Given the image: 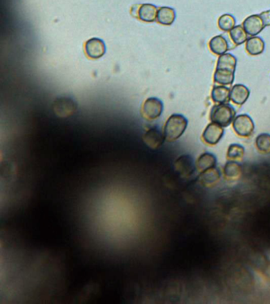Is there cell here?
I'll list each match as a JSON object with an SVG mask.
<instances>
[{
    "mask_svg": "<svg viewBox=\"0 0 270 304\" xmlns=\"http://www.w3.org/2000/svg\"><path fill=\"white\" fill-rule=\"evenodd\" d=\"M188 121L181 114H173L169 117L164 127L165 138L167 141L177 140L185 133Z\"/></svg>",
    "mask_w": 270,
    "mask_h": 304,
    "instance_id": "obj_1",
    "label": "cell"
},
{
    "mask_svg": "<svg viewBox=\"0 0 270 304\" xmlns=\"http://www.w3.org/2000/svg\"><path fill=\"white\" fill-rule=\"evenodd\" d=\"M236 118V111L229 104H219L214 106L210 112V119L211 122L215 123L217 125L223 127L229 126L234 119Z\"/></svg>",
    "mask_w": 270,
    "mask_h": 304,
    "instance_id": "obj_2",
    "label": "cell"
},
{
    "mask_svg": "<svg viewBox=\"0 0 270 304\" xmlns=\"http://www.w3.org/2000/svg\"><path fill=\"white\" fill-rule=\"evenodd\" d=\"M53 111L60 117H68L73 115L77 111V104L72 98L60 97L56 99L53 103Z\"/></svg>",
    "mask_w": 270,
    "mask_h": 304,
    "instance_id": "obj_3",
    "label": "cell"
},
{
    "mask_svg": "<svg viewBox=\"0 0 270 304\" xmlns=\"http://www.w3.org/2000/svg\"><path fill=\"white\" fill-rule=\"evenodd\" d=\"M163 111V104L160 99L149 98L143 105L141 114L148 121H154L158 118Z\"/></svg>",
    "mask_w": 270,
    "mask_h": 304,
    "instance_id": "obj_4",
    "label": "cell"
},
{
    "mask_svg": "<svg viewBox=\"0 0 270 304\" xmlns=\"http://www.w3.org/2000/svg\"><path fill=\"white\" fill-rule=\"evenodd\" d=\"M232 127L237 135L248 137L254 133V123L251 117L247 114H240L234 119Z\"/></svg>",
    "mask_w": 270,
    "mask_h": 304,
    "instance_id": "obj_5",
    "label": "cell"
},
{
    "mask_svg": "<svg viewBox=\"0 0 270 304\" xmlns=\"http://www.w3.org/2000/svg\"><path fill=\"white\" fill-rule=\"evenodd\" d=\"M197 166L189 155H181L175 162V169L183 178H189L195 171Z\"/></svg>",
    "mask_w": 270,
    "mask_h": 304,
    "instance_id": "obj_6",
    "label": "cell"
},
{
    "mask_svg": "<svg viewBox=\"0 0 270 304\" xmlns=\"http://www.w3.org/2000/svg\"><path fill=\"white\" fill-rule=\"evenodd\" d=\"M224 130L223 127L215 123L211 122L206 127V129L204 131L202 138L207 144L213 146L219 143V140L224 136Z\"/></svg>",
    "mask_w": 270,
    "mask_h": 304,
    "instance_id": "obj_7",
    "label": "cell"
},
{
    "mask_svg": "<svg viewBox=\"0 0 270 304\" xmlns=\"http://www.w3.org/2000/svg\"><path fill=\"white\" fill-rule=\"evenodd\" d=\"M164 133H162L160 129L156 127L150 128L145 133L143 139L145 144L151 149H157L164 143Z\"/></svg>",
    "mask_w": 270,
    "mask_h": 304,
    "instance_id": "obj_8",
    "label": "cell"
},
{
    "mask_svg": "<svg viewBox=\"0 0 270 304\" xmlns=\"http://www.w3.org/2000/svg\"><path fill=\"white\" fill-rule=\"evenodd\" d=\"M266 27L264 20L261 15H251L248 17L242 23V27L246 33L252 37L260 33Z\"/></svg>",
    "mask_w": 270,
    "mask_h": 304,
    "instance_id": "obj_9",
    "label": "cell"
},
{
    "mask_svg": "<svg viewBox=\"0 0 270 304\" xmlns=\"http://www.w3.org/2000/svg\"><path fill=\"white\" fill-rule=\"evenodd\" d=\"M106 45L101 39L93 37L86 42V54L91 59L102 57L106 54Z\"/></svg>",
    "mask_w": 270,
    "mask_h": 304,
    "instance_id": "obj_10",
    "label": "cell"
},
{
    "mask_svg": "<svg viewBox=\"0 0 270 304\" xmlns=\"http://www.w3.org/2000/svg\"><path fill=\"white\" fill-rule=\"evenodd\" d=\"M250 96V90L242 84L235 85L231 90L230 99L236 105H242Z\"/></svg>",
    "mask_w": 270,
    "mask_h": 304,
    "instance_id": "obj_11",
    "label": "cell"
},
{
    "mask_svg": "<svg viewBox=\"0 0 270 304\" xmlns=\"http://www.w3.org/2000/svg\"><path fill=\"white\" fill-rule=\"evenodd\" d=\"M220 172L218 168L212 167L205 171L201 172L199 176V181L203 186L210 187L217 183L220 180Z\"/></svg>",
    "mask_w": 270,
    "mask_h": 304,
    "instance_id": "obj_12",
    "label": "cell"
},
{
    "mask_svg": "<svg viewBox=\"0 0 270 304\" xmlns=\"http://www.w3.org/2000/svg\"><path fill=\"white\" fill-rule=\"evenodd\" d=\"M157 13L158 9L156 6L150 3L143 4L138 9V18L140 20L146 22V23H151L157 19Z\"/></svg>",
    "mask_w": 270,
    "mask_h": 304,
    "instance_id": "obj_13",
    "label": "cell"
},
{
    "mask_svg": "<svg viewBox=\"0 0 270 304\" xmlns=\"http://www.w3.org/2000/svg\"><path fill=\"white\" fill-rule=\"evenodd\" d=\"M210 49L213 54L221 55L226 54L229 49L228 42L223 36H215L210 40Z\"/></svg>",
    "mask_w": 270,
    "mask_h": 304,
    "instance_id": "obj_14",
    "label": "cell"
},
{
    "mask_svg": "<svg viewBox=\"0 0 270 304\" xmlns=\"http://www.w3.org/2000/svg\"><path fill=\"white\" fill-rule=\"evenodd\" d=\"M246 50L252 55H260L265 50V42L261 37H252L247 39Z\"/></svg>",
    "mask_w": 270,
    "mask_h": 304,
    "instance_id": "obj_15",
    "label": "cell"
},
{
    "mask_svg": "<svg viewBox=\"0 0 270 304\" xmlns=\"http://www.w3.org/2000/svg\"><path fill=\"white\" fill-rule=\"evenodd\" d=\"M224 174L228 181H236L241 177L242 166L235 161L228 162L224 167Z\"/></svg>",
    "mask_w": 270,
    "mask_h": 304,
    "instance_id": "obj_16",
    "label": "cell"
},
{
    "mask_svg": "<svg viewBox=\"0 0 270 304\" xmlns=\"http://www.w3.org/2000/svg\"><path fill=\"white\" fill-rule=\"evenodd\" d=\"M237 59L236 56L231 54H224L218 59L216 69L227 70L231 72H236Z\"/></svg>",
    "mask_w": 270,
    "mask_h": 304,
    "instance_id": "obj_17",
    "label": "cell"
},
{
    "mask_svg": "<svg viewBox=\"0 0 270 304\" xmlns=\"http://www.w3.org/2000/svg\"><path fill=\"white\" fill-rule=\"evenodd\" d=\"M176 18L175 10L168 6H163L158 9L157 13V21L165 26L173 24Z\"/></svg>",
    "mask_w": 270,
    "mask_h": 304,
    "instance_id": "obj_18",
    "label": "cell"
},
{
    "mask_svg": "<svg viewBox=\"0 0 270 304\" xmlns=\"http://www.w3.org/2000/svg\"><path fill=\"white\" fill-rule=\"evenodd\" d=\"M216 164V158L215 155L209 152H205L198 158L196 166L197 169L200 172L205 171L207 169H211V168L215 167Z\"/></svg>",
    "mask_w": 270,
    "mask_h": 304,
    "instance_id": "obj_19",
    "label": "cell"
},
{
    "mask_svg": "<svg viewBox=\"0 0 270 304\" xmlns=\"http://www.w3.org/2000/svg\"><path fill=\"white\" fill-rule=\"evenodd\" d=\"M231 90L224 86H215L211 91V98L213 102L223 104L228 102L230 99Z\"/></svg>",
    "mask_w": 270,
    "mask_h": 304,
    "instance_id": "obj_20",
    "label": "cell"
},
{
    "mask_svg": "<svg viewBox=\"0 0 270 304\" xmlns=\"http://www.w3.org/2000/svg\"><path fill=\"white\" fill-rule=\"evenodd\" d=\"M235 80V72L227 70L216 69L214 73V82L221 85H231Z\"/></svg>",
    "mask_w": 270,
    "mask_h": 304,
    "instance_id": "obj_21",
    "label": "cell"
},
{
    "mask_svg": "<svg viewBox=\"0 0 270 304\" xmlns=\"http://www.w3.org/2000/svg\"><path fill=\"white\" fill-rule=\"evenodd\" d=\"M230 36L236 45H240L247 41V33L242 26H236L230 31Z\"/></svg>",
    "mask_w": 270,
    "mask_h": 304,
    "instance_id": "obj_22",
    "label": "cell"
},
{
    "mask_svg": "<svg viewBox=\"0 0 270 304\" xmlns=\"http://www.w3.org/2000/svg\"><path fill=\"white\" fill-rule=\"evenodd\" d=\"M244 154H245V148L242 147V145L233 143V144L230 145L228 147L227 157L228 160L236 161V160H242Z\"/></svg>",
    "mask_w": 270,
    "mask_h": 304,
    "instance_id": "obj_23",
    "label": "cell"
},
{
    "mask_svg": "<svg viewBox=\"0 0 270 304\" xmlns=\"http://www.w3.org/2000/svg\"><path fill=\"white\" fill-rule=\"evenodd\" d=\"M256 147L262 153H270V135L267 133H262L256 138Z\"/></svg>",
    "mask_w": 270,
    "mask_h": 304,
    "instance_id": "obj_24",
    "label": "cell"
},
{
    "mask_svg": "<svg viewBox=\"0 0 270 304\" xmlns=\"http://www.w3.org/2000/svg\"><path fill=\"white\" fill-rule=\"evenodd\" d=\"M218 26H219V29L225 32L231 31L234 27H236V19L232 15L225 14L219 17Z\"/></svg>",
    "mask_w": 270,
    "mask_h": 304,
    "instance_id": "obj_25",
    "label": "cell"
}]
</instances>
